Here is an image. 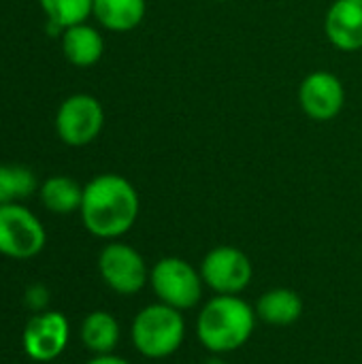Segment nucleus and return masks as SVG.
Masks as SVG:
<instances>
[{
	"instance_id": "1",
	"label": "nucleus",
	"mask_w": 362,
	"mask_h": 364,
	"mask_svg": "<svg viewBox=\"0 0 362 364\" xmlns=\"http://www.w3.org/2000/svg\"><path fill=\"white\" fill-rule=\"evenodd\" d=\"M141 198L137 188L117 173H102L83 186L81 222L90 235L105 241H117L139 220Z\"/></svg>"
},
{
	"instance_id": "2",
	"label": "nucleus",
	"mask_w": 362,
	"mask_h": 364,
	"mask_svg": "<svg viewBox=\"0 0 362 364\" xmlns=\"http://www.w3.org/2000/svg\"><path fill=\"white\" fill-rule=\"evenodd\" d=\"M256 320V309L239 294H215L196 318V337L211 354H230L250 341Z\"/></svg>"
},
{
	"instance_id": "3",
	"label": "nucleus",
	"mask_w": 362,
	"mask_h": 364,
	"mask_svg": "<svg viewBox=\"0 0 362 364\" xmlns=\"http://www.w3.org/2000/svg\"><path fill=\"white\" fill-rule=\"evenodd\" d=\"M130 339L141 356L149 360L169 358L181 348L186 339V320L179 309L158 301L143 307L134 316Z\"/></svg>"
},
{
	"instance_id": "4",
	"label": "nucleus",
	"mask_w": 362,
	"mask_h": 364,
	"mask_svg": "<svg viewBox=\"0 0 362 364\" xmlns=\"http://www.w3.org/2000/svg\"><path fill=\"white\" fill-rule=\"evenodd\" d=\"M149 286L160 303L179 311L194 309L203 301L205 290L201 271L179 256L160 258L149 271Z\"/></svg>"
},
{
	"instance_id": "5",
	"label": "nucleus",
	"mask_w": 362,
	"mask_h": 364,
	"mask_svg": "<svg viewBox=\"0 0 362 364\" xmlns=\"http://www.w3.org/2000/svg\"><path fill=\"white\" fill-rule=\"evenodd\" d=\"M47 230L23 205H0V254L13 260H28L45 250Z\"/></svg>"
},
{
	"instance_id": "6",
	"label": "nucleus",
	"mask_w": 362,
	"mask_h": 364,
	"mask_svg": "<svg viewBox=\"0 0 362 364\" xmlns=\"http://www.w3.org/2000/svg\"><path fill=\"white\" fill-rule=\"evenodd\" d=\"M55 134L68 147L94 143L105 128V109L92 94H73L58 107Z\"/></svg>"
},
{
	"instance_id": "7",
	"label": "nucleus",
	"mask_w": 362,
	"mask_h": 364,
	"mask_svg": "<svg viewBox=\"0 0 362 364\" xmlns=\"http://www.w3.org/2000/svg\"><path fill=\"white\" fill-rule=\"evenodd\" d=\"M98 273L102 282L122 296H132L149 284L145 258L128 243L109 241L98 254Z\"/></svg>"
},
{
	"instance_id": "8",
	"label": "nucleus",
	"mask_w": 362,
	"mask_h": 364,
	"mask_svg": "<svg viewBox=\"0 0 362 364\" xmlns=\"http://www.w3.org/2000/svg\"><path fill=\"white\" fill-rule=\"evenodd\" d=\"M198 271L205 286L215 294H241L254 277L252 260L245 252L233 245H218L207 252Z\"/></svg>"
},
{
	"instance_id": "9",
	"label": "nucleus",
	"mask_w": 362,
	"mask_h": 364,
	"mask_svg": "<svg viewBox=\"0 0 362 364\" xmlns=\"http://www.w3.org/2000/svg\"><path fill=\"white\" fill-rule=\"evenodd\" d=\"M70 339V324L60 311H38L23 328L21 346L30 360L49 364L60 358Z\"/></svg>"
},
{
	"instance_id": "10",
	"label": "nucleus",
	"mask_w": 362,
	"mask_h": 364,
	"mask_svg": "<svg viewBox=\"0 0 362 364\" xmlns=\"http://www.w3.org/2000/svg\"><path fill=\"white\" fill-rule=\"evenodd\" d=\"M299 105L314 122H331L346 107L344 81L329 70L309 73L299 85Z\"/></svg>"
},
{
	"instance_id": "11",
	"label": "nucleus",
	"mask_w": 362,
	"mask_h": 364,
	"mask_svg": "<svg viewBox=\"0 0 362 364\" xmlns=\"http://www.w3.org/2000/svg\"><path fill=\"white\" fill-rule=\"evenodd\" d=\"M324 34L339 51H361L362 0H335L324 17Z\"/></svg>"
},
{
	"instance_id": "12",
	"label": "nucleus",
	"mask_w": 362,
	"mask_h": 364,
	"mask_svg": "<svg viewBox=\"0 0 362 364\" xmlns=\"http://www.w3.org/2000/svg\"><path fill=\"white\" fill-rule=\"evenodd\" d=\"M60 43L66 62L77 68L96 66L105 55V38L100 30L90 26L87 21L64 28L60 34Z\"/></svg>"
},
{
	"instance_id": "13",
	"label": "nucleus",
	"mask_w": 362,
	"mask_h": 364,
	"mask_svg": "<svg viewBox=\"0 0 362 364\" xmlns=\"http://www.w3.org/2000/svg\"><path fill=\"white\" fill-rule=\"evenodd\" d=\"M147 0H94L92 17L109 32H130L141 26Z\"/></svg>"
},
{
	"instance_id": "14",
	"label": "nucleus",
	"mask_w": 362,
	"mask_h": 364,
	"mask_svg": "<svg viewBox=\"0 0 362 364\" xmlns=\"http://www.w3.org/2000/svg\"><path fill=\"white\" fill-rule=\"evenodd\" d=\"M79 335L87 352H92L94 356H102V354H113V350L119 343L122 331L113 314L98 309L83 318Z\"/></svg>"
},
{
	"instance_id": "15",
	"label": "nucleus",
	"mask_w": 362,
	"mask_h": 364,
	"mask_svg": "<svg viewBox=\"0 0 362 364\" xmlns=\"http://www.w3.org/2000/svg\"><path fill=\"white\" fill-rule=\"evenodd\" d=\"M256 316L271 326H290L303 316V299L290 288H273L258 299Z\"/></svg>"
},
{
	"instance_id": "16",
	"label": "nucleus",
	"mask_w": 362,
	"mask_h": 364,
	"mask_svg": "<svg viewBox=\"0 0 362 364\" xmlns=\"http://www.w3.org/2000/svg\"><path fill=\"white\" fill-rule=\"evenodd\" d=\"M38 198L43 207L55 215H68L81 209L83 186L66 175H53L38 186Z\"/></svg>"
},
{
	"instance_id": "17",
	"label": "nucleus",
	"mask_w": 362,
	"mask_h": 364,
	"mask_svg": "<svg viewBox=\"0 0 362 364\" xmlns=\"http://www.w3.org/2000/svg\"><path fill=\"white\" fill-rule=\"evenodd\" d=\"M38 190L36 175L28 166L0 164V205L19 203Z\"/></svg>"
},
{
	"instance_id": "18",
	"label": "nucleus",
	"mask_w": 362,
	"mask_h": 364,
	"mask_svg": "<svg viewBox=\"0 0 362 364\" xmlns=\"http://www.w3.org/2000/svg\"><path fill=\"white\" fill-rule=\"evenodd\" d=\"M47 23L58 26L60 30L87 21L92 17L94 0H38Z\"/></svg>"
},
{
	"instance_id": "19",
	"label": "nucleus",
	"mask_w": 362,
	"mask_h": 364,
	"mask_svg": "<svg viewBox=\"0 0 362 364\" xmlns=\"http://www.w3.org/2000/svg\"><path fill=\"white\" fill-rule=\"evenodd\" d=\"M47 301H49V292H47V288L45 286H30L28 290H26V305L32 309V311H45V307H47Z\"/></svg>"
},
{
	"instance_id": "20",
	"label": "nucleus",
	"mask_w": 362,
	"mask_h": 364,
	"mask_svg": "<svg viewBox=\"0 0 362 364\" xmlns=\"http://www.w3.org/2000/svg\"><path fill=\"white\" fill-rule=\"evenodd\" d=\"M85 364H130L126 358H119L115 354H102V356H94L90 363Z\"/></svg>"
},
{
	"instance_id": "21",
	"label": "nucleus",
	"mask_w": 362,
	"mask_h": 364,
	"mask_svg": "<svg viewBox=\"0 0 362 364\" xmlns=\"http://www.w3.org/2000/svg\"><path fill=\"white\" fill-rule=\"evenodd\" d=\"M205 364H226V363H224V360H220V356H218V354H213V356H211V358H209Z\"/></svg>"
},
{
	"instance_id": "22",
	"label": "nucleus",
	"mask_w": 362,
	"mask_h": 364,
	"mask_svg": "<svg viewBox=\"0 0 362 364\" xmlns=\"http://www.w3.org/2000/svg\"><path fill=\"white\" fill-rule=\"evenodd\" d=\"M215 2H226V0H215Z\"/></svg>"
}]
</instances>
